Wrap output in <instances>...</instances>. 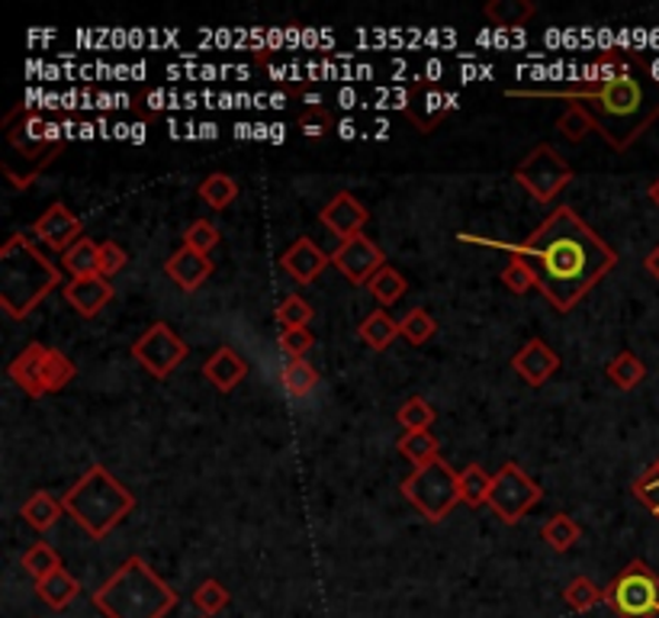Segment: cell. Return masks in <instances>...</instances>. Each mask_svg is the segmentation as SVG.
I'll return each mask as SVG.
<instances>
[{"instance_id":"cell-1","label":"cell","mask_w":659,"mask_h":618,"mask_svg":"<svg viewBox=\"0 0 659 618\" xmlns=\"http://www.w3.org/2000/svg\"><path fill=\"white\" fill-rule=\"evenodd\" d=\"M509 97H560L582 107L601 139L628 152L659 120V78L637 49H608L592 62L586 78L567 88H509Z\"/></svg>"},{"instance_id":"cell-2","label":"cell","mask_w":659,"mask_h":618,"mask_svg":"<svg viewBox=\"0 0 659 618\" xmlns=\"http://www.w3.org/2000/svg\"><path fill=\"white\" fill-rule=\"evenodd\" d=\"M460 239L502 248V251H511V258L531 261L540 278L538 290L557 312H570L579 307V300L618 268V251L572 207H557L521 246L486 242V239H470V236H460Z\"/></svg>"},{"instance_id":"cell-3","label":"cell","mask_w":659,"mask_h":618,"mask_svg":"<svg viewBox=\"0 0 659 618\" xmlns=\"http://www.w3.org/2000/svg\"><path fill=\"white\" fill-rule=\"evenodd\" d=\"M64 287L61 268L32 246L23 232H13L0 248V307L10 319H27L56 287Z\"/></svg>"},{"instance_id":"cell-4","label":"cell","mask_w":659,"mask_h":618,"mask_svg":"<svg viewBox=\"0 0 659 618\" xmlns=\"http://www.w3.org/2000/svg\"><path fill=\"white\" fill-rule=\"evenodd\" d=\"M64 516H71L90 538H103L136 509V496L103 467L93 464L88 474L61 496Z\"/></svg>"},{"instance_id":"cell-5","label":"cell","mask_w":659,"mask_h":618,"mask_svg":"<svg viewBox=\"0 0 659 618\" xmlns=\"http://www.w3.org/2000/svg\"><path fill=\"white\" fill-rule=\"evenodd\" d=\"M110 618H161L174 606V592L158 580L142 557H129L117 577L93 596Z\"/></svg>"},{"instance_id":"cell-6","label":"cell","mask_w":659,"mask_h":618,"mask_svg":"<svg viewBox=\"0 0 659 618\" xmlns=\"http://www.w3.org/2000/svg\"><path fill=\"white\" fill-rule=\"evenodd\" d=\"M402 496L419 509L428 522H445L453 506L463 502L460 499V474L450 467L445 458H435L425 467H416L406 480H402Z\"/></svg>"},{"instance_id":"cell-7","label":"cell","mask_w":659,"mask_h":618,"mask_svg":"<svg viewBox=\"0 0 659 618\" xmlns=\"http://www.w3.org/2000/svg\"><path fill=\"white\" fill-rule=\"evenodd\" d=\"M7 142H10L13 154H20L27 161L23 187H30L64 149L59 129L46 123L36 110H23V107L7 120Z\"/></svg>"},{"instance_id":"cell-8","label":"cell","mask_w":659,"mask_h":618,"mask_svg":"<svg viewBox=\"0 0 659 618\" xmlns=\"http://www.w3.org/2000/svg\"><path fill=\"white\" fill-rule=\"evenodd\" d=\"M605 602L621 618H657L659 577L643 560H630L628 567L608 584Z\"/></svg>"},{"instance_id":"cell-9","label":"cell","mask_w":659,"mask_h":618,"mask_svg":"<svg viewBox=\"0 0 659 618\" xmlns=\"http://www.w3.org/2000/svg\"><path fill=\"white\" fill-rule=\"evenodd\" d=\"M515 181L525 187L538 203H553L557 193L572 181L570 161L553 146H538L525 154V161L515 168Z\"/></svg>"},{"instance_id":"cell-10","label":"cell","mask_w":659,"mask_h":618,"mask_svg":"<svg viewBox=\"0 0 659 618\" xmlns=\"http://www.w3.org/2000/svg\"><path fill=\"white\" fill-rule=\"evenodd\" d=\"M543 499V490L538 484L518 467V464H502L496 474H492V490H489V509L506 522L515 526L521 522L535 506Z\"/></svg>"},{"instance_id":"cell-11","label":"cell","mask_w":659,"mask_h":618,"mask_svg":"<svg viewBox=\"0 0 659 618\" xmlns=\"http://www.w3.org/2000/svg\"><path fill=\"white\" fill-rule=\"evenodd\" d=\"M187 355H190V345L180 339L168 322H154V326H149L139 339L132 341V358H136L154 380L171 377V373L178 371L180 365L187 361Z\"/></svg>"},{"instance_id":"cell-12","label":"cell","mask_w":659,"mask_h":618,"mask_svg":"<svg viewBox=\"0 0 659 618\" xmlns=\"http://www.w3.org/2000/svg\"><path fill=\"white\" fill-rule=\"evenodd\" d=\"M331 265L345 275V278L351 280V283H370V278L387 265V255H383V248L377 246L373 239H367V236H355V239H348V242H341V246L331 251Z\"/></svg>"},{"instance_id":"cell-13","label":"cell","mask_w":659,"mask_h":618,"mask_svg":"<svg viewBox=\"0 0 659 618\" xmlns=\"http://www.w3.org/2000/svg\"><path fill=\"white\" fill-rule=\"evenodd\" d=\"M84 222L74 217L64 203H52L42 217L32 222V236L49 248V251H59L64 255L71 246H78L84 236Z\"/></svg>"},{"instance_id":"cell-14","label":"cell","mask_w":659,"mask_h":618,"mask_svg":"<svg viewBox=\"0 0 659 618\" xmlns=\"http://www.w3.org/2000/svg\"><path fill=\"white\" fill-rule=\"evenodd\" d=\"M367 219H370V210L360 203L355 193H348V190L335 193L329 203L319 210V222L329 229L335 239H341V242H348L355 236H363Z\"/></svg>"},{"instance_id":"cell-15","label":"cell","mask_w":659,"mask_h":618,"mask_svg":"<svg viewBox=\"0 0 659 618\" xmlns=\"http://www.w3.org/2000/svg\"><path fill=\"white\" fill-rule=\"evenodd\" d=\"M448 110H450L448 97H445V91H441L438 84H431V81H416V88H412L409 100H406V107H402L406 120L416 126L419 132H431V129H438V126L445 123Z\"/></svg>"},{"instance_id":"cell-16","label":"cell","mask_w":659,"mask_h":618,"mask_svg":"<svg viewBox=\"0 0 659 618\" xmlns=\"http://www.w3.org/2000/svg\"><path fill=\"white\" fill-rule=\"evenodd\" d=\"M61 293H64L68 307L74 309L78 316L93 319L97 312H103V309L113 303V297H117V287L110 283V278H103V275H93V278L68 280V283L61 287Z\"/></svg>"},{"instance_id":"cell-17","label":"cell","mask_w":659,"mask_h":618,"mask_svg":"<svg viewBox=\"0 0 659 618\" xmlns=\"http://www.w3.org/2000/svg\"><path fill=\"white\" fill-rule=\"evenodd\" d=\"M515 373L528 383V387H543L553 373L560 371V358L547 341L531 339L521 345V351L511 358Z\"/></svg>"},{"instance_id":"cell-18","label":"cell","mask_w":659,"mask_h":618,"mask_svg":"<svg viewBox=\"0 0 659 618\" xmlns=\"http://www.w3.org/2000/svg\"><path fill=\"white\" fill-rule=\"evenodd\" d=\"M331 265V255L316 246L312 239H297L293 246L280 255V268L297 280V283H312Z\"/></svg>"},{"instance_id":"cell-19","label":"cell","mask_w":659,"mask_h":618,"mask_svg":"<svg viewBox=\"0 0 659 618\" xmlns=\"http://www.w3.org/2000/svg\"><path fill=\"white\" fill-rule=\"evenodd\" d=\"M164 275L174 280L183 293H197V290L212 278V258L210 255L193 251V248H178V251L164 261Z\"/></svg>"},{"instance_id":"cell-20","label":"cell","mask_w":659,"mask_h":618,"mask_svg":"<svg viewBox=\"0 0 659 618\" xmlns=\"http://www.w3.org/2000/svg\"><path fill=\"white\" fill-rule=\"evenodd\" d=\"M46 345L42 341H32V345H27L13 361H10V368H7V373H10V380L27 393V397H32V400H39V397H46V387H42V368H46Z\"/></svg>"},{"instance_id":"cell-21","label":"cell","mask_w":659,"mask_h":618,"mask_svg":"<svg viewBox=\"0 0 659 618\" xmlns=\"http://www.w3.org/2000/svg\"><path fill=\"white\" fill-rule=\"evenodd\" d=\"M203 377L207 383H212L219 393H232L241 380L248 377V361L241 358L232 345H222L210 355V361L203 365Z\"/></svg>"},{"instance_id":"cell-22","label":"cell","mask_w":659,"mask_h":618,"mask_svg":"<svg viewBox=\"0 0 659 618\" xmlns=\"http://www.w3.org/2000/svg\"><path fill=\"white\" fill-rule=\"evenodd\" d=\"M482 13L496 30H518L538 13V7L531 0H492L482 7Z\"/></svg>"},{"instance_id":"cell-23","label":"cell","mask_w":659,"mask_h":618,"mask_svg":"<svg viewBox=\"0 0 659 618\" xmlns=\"http://www.w3.org/2000/svg\"><path fill=\"white\" fill-rule=\"evenodd\" d=\"M358 336L363 339V345L373 348V351H387L392 341L402 339V336H399V322L392 319L387 309H373V312L360 322Z\"/></svg>"},{"instance_id":"cell-24","label":"cell","mask_w":659,"mask_h":618,"mask_svg":"<svg viewBox=\"0 0 659 618\" xmlns=\"http://www.w3.org/2000/svg\"><path fill=\"white\" fill-rule=\"evenodd\" d=\"M20 516H23L27 526H32L36 531H49V528L56 526L61 516H64V506H61V499H56L52 494L36 490V494L20 506Z\"/></svg>"},{"instance_id":"cell-25","label":"cell","mask_w":659,"mask_h":618,"mask_svg":"<svg viewBox=\"0 0 659 618\" xmlns=\"http://www.w3.org/2000/svg\"><path fill=\"white\" fill-rule=\"evenodd\" d=\"M61 268L71 275V280L100 275V246L84 236L78 246H71L64 255H61Z\"/></svg>"},{"instance_id":"cell-26","label":"cell","mask_w":659,"mask_h":618,"mask_svg":"<svg viewBox=\"0 0 659 618\" xmlns=\"http://www.w3.org/2000/svg\"><path fill=\"white\" fill-rule=\"evenodd\" d=\"M396 448H399V455L406 461L412 464V470L431 464L435 458H441V438L431 432H406L396 441Z\"/></svg>"},{"instance_id":"cell-27","label":"cell","mask_w":659,"mask_h":618,"mask_svg":"<svg viewBox=\"0 0 659 618\" xmlns=\"http://www.w3.org/2000/svg\"><path fill=\"white\" fill-rule=\"evenodd\" d=\"M367 290H370V297L380 303V307L387 309L392 303H399L402 297H406V290H409V280L402 278V271H396L392 265H383L370 283H367Z\"/></svg>"},{"instance_id":"cell-28","label":"cell","mask_w":659,"mask_h":618,"mask_svg":"<svg viewBox=\"0 0 659 618\" xmlns=\"http://www.w3.org/2000/svg\"><path fill=\"white\" fill-rule=\"evenodd\" d=\"M608 380L618 387V390H633V387H640L643 383V377H647V365L633 355V351H618L611 361H608Z\"/></svg>"},{"instance_id":"cell-29","label":"cell","mask_w":659,"mask_h":618,"mask_svg":"<svg viewBox=\"0 0 659 618\" xmlns=\"http://www.w3.org/2000/svg\"><path fill=\"white\" fill-rule=\"evenodd\" d=\"M280 383H283V390L293 400H302V397H309L319 387V371L309 361H302V358H290L283 365V371H280Z\"/></svg>"},{"instance_id":"cell-30","label":"cell","mask_w":659,"mask_h":618,"mask_svg":"<svg viewBox=\"0 0 659 618\" xmlns=\"http://www.w3.org/2000/svg\"><path fill=\"white\" fill-rule=\"evenodd\" d=\"M197 193H200V200H203L210 210L222 213V210H229V207L236 203V197H239V185H236V178H229V175L216 171V175H210L207 181H200Z\"/></svg>"},{"instance_id":"cell-31","label":"cell","mask_w":659,"mask_h":618,"mask_svg":"<svg viewBox=\"0 0 659 618\" xmlns=\"http://www.w3.org/2000/svg\"><path fill=\"white\" fill-rule=\"evenodd\" d=\"M74 373H78V368H74V361L64 351H59V348H49L46 351V368H42V387H46V393L64 390L74 380Z\"/></svg>"},{"instance_id":"cell-32","label":"cell","mask_w":659,"mask_h":618,"mask_svg":"<svg viewBox=\"0 0 659 618\" xmlns=\"http://www.w3.org/2000/svg\"><path fill=\"white\" fill-rule=\"evenodd\" d=\"M396 419H399V426L406 432H431L438 412H435V406L425 400V397H409V400L399 406Z\"/></svg>"},{"instance_id":"cell-33","label":"cell","mask_w":659,"mask_h":618,"mask_svg":"<svg viewBox=\"0 0 659 618\" xmlns=\"http://www.w3.org/2000/svg\"><path fill=\"white\" fill-rule=\"evenodd\" d=\"M489 490H492V477L482 470L480 464H470L460 470V499L467 506H486L489 502Z\"/></svg>"},{"instance_id":"cell-34","label":"cell","mask_w":659,"mask_h":618,"mask_svg":"<svg viewBox=\"0 0 659 618\" xmlns=\"http://www.w3.org/2000/svg\"><path fill=\"white\" fill-rule=\"evenodd\" d=\"M438 332V322H435V316L428 312V309H409L402 319H399V336L409 341V345H425V341H431V336Z\"/></svg>"},{"instance_id":"cell-35","label":"cell","mask_w":659,"mask_h":618,"mask_svg":"<svg viewBox=\"0 0 659 618\" xmlns=\"http://www.w3.org/2000/svg\"><path fill=\"white\" fill-rule=\"evenodd\" d=\"M582 528L576 519H570L567 512H557L547 526H543V541L553 548V551H570L572 545L579 541Z\"/></svg>"},{"instance_id":"cell-36","label":"cell","mask_w":659,"mask_h":618,"mask_svg":"<svg viewBox=\"0 0 659 618\" xmlns=\"http://www.w3.org/2000/svg\"><path fill=\"white\" fill-rule=\"evenodd\" d=\"M502 283L509 287L515 297H521V293H528V290H538V271H535V265L531 261H525V258H511L509 265L502 268Z\"/></svg>"},{"instance_id":"cell-37","label":"cell","mask_w":659,"mask_h":618,"mask_svg":"<svg viewBox=\"0 0 659 618\" xmlns=\"http://www.w3.org/2000/svg\"><path fill=\"white\" fill-rule=\"evenodd\" d=\"M273 316H277L280 329H309V322H312L316 309L309 307L300 293H290V297H283V300H280V307H277Z\"/></svg>"},{"instance_id":"cell-38","label":"cell","mask_w":659,"mask_h":618,"mask_svg":"<svg viewBox=\"0 0 659 618\" xmlns=\"http://www.w3.org/2000/svg\"><path fill=\"white\" fill-rule=\"evenodd\" d=\"M74 592H78V584H74L64 570H56L52 577L39 580V596H42L49 606H56V609H61Z\"/></svg>"},{"instance_id":"cell-39","label":"cell","mask_w":659,"mask_h":618,"mask_svg":"<svg viewBox=\"0 0 659 618\" xmlns=\"http://www.w3.org/2000/svg\"><path fill=\"white\" fill-rule=\"evenodd\" d=\"M219 246V229L210 219H193L183 232V248H193L200 255H210L212 248Z\"/></svg>"},{"instance_id":"cell-40","label":"cell","mask_w":659,"mask_h":618,"mask_svg":"<svg viewBox=\"0 0 659 618\" xmlns=\"http://www.w3.org/2000/svg\"><path fill=\"white\" fill-rule=\"evenodd\" d=\"M23 567L30 570L36 580H46V577H52L56 570H61V560L49 545H32L30 551L23 555Z\"/></svg>"},{"instance_id":"cell-41","label":"cell","mask_w":659,"mask_h":618,"mask_svg":"<svg viewBox=\"0 0 659 618\" xmlns=\"http://www.w3.org/2000/svg\"><path fill=\"white\" fill-rule=\"evenodd\" d=\"M557 129L570 139V142H582L596 126H592V120H589V113L582 110V107H576V103H570L567 107V113L557 120Z\"/></svg>"},{"instance_id":"cell-42","label":"cell","mask_w":659,"mask_h":618,"mask_svg":"<svg viewBox=\"0 0 659 618\" xmlns=\"http://www.w3.org/2000/svg\"><path fill=\"white\" fill-rule=\"evenodd\" d=\"M331 117L326 107H319V103H312L309 110H302L300 113V129L306 139H322V136H329L331 132Z\"/></svg>"},{"instance_id":"cell-43","label":"cell","mask_w":659,"mask_h":618,"mask_svg":"<svg viewBox=\"0 0 659 618\" xmlns=\"http://www.w3.org/2000/svg\"><path fill=\"white\" fill-rule=\"evenodd\" d=\"M633 496H637V499H640V502H643V506H647V509H650V512H653V516L659 519V467L657 464H653V467H650L643 477H637V480H633Z\"/></svg>"},{"instance_id":"cell-44","label":"cell","mask_w":659,"mask_h":618,"mask_svg":"<svg viewBox=\"0 0 659 618\" xmlns=\"http://www.w3.org/2000/svg\"><path fill=\"white\" fill-rule=\"evenodd\" d=\"M277 345H280V351L290 355V358H306V355L312 351V345H316V336H312L309 329H283Z\"/></svg>"},{"instance_id":"cell-45","label":"cell","mask_w":659,"mask_h":618,"mask_svg":"<svg viewBox=\"0 0 659 618\" xmlns=\"http://www.w3.org/2000/svg\"><path fill=\"white\" fill-rule=\"evenodd\" d=\"M126 265H129V255H126V248H122L120 242H103V246H100V275H103V278L120 275Z\"/></svg>"},{"instance_id":"cell-46","label":"cell","mask_w":659,"mask_h":618,"mask_svg":"<svg viewBox=\"0 0 659 618\" xmlns=\"http://www.w3.org/2000/svg\"><path fill=\"white\" fill-rule=\"evenodd\" d=\"M567 599H570L572 609H589L592 602L605 599V592H599V589L592 587V580L579 577V580H572V587L567 589Z\"/></svg>"},{"instance_id":"cell-47","label":"cell","mask_w":659,"mask_h":618,"mask_svg":"<svg viewBox=\"0 0 659 618\" xmlns=\"http://www.w3.org/2000/svg\"><path fill=\"white\" fill-rule=\"evenodd\" d=\"M193 599H197V606L200 609H207V612H216V609H222L226 606V592H222V587L219 584H212V580H207L203 587L193 592Z\"/></svg>"},{"instance_id":"cell-48","label":"cell","mask_w":659,"mask_h":618,"mask_svg":"<svg viewBox=\"0 0 659 618\" xmlns=\"http://www.w3.org/2000/svg\"><path fill=\"white\" fill-rule=\"evenodd\" d=\"M643 268H647V275H650V278L659 283V246L653 248V251H650L647 258H643Z\"/></svg>"},{"instance_id":"cell-49","label":"cell","mask_w":659,"mask_h":618,"mask_svg":"<svg viewBox=\"0 0 659 618\" xmlns=\"http://www.w3.org/2000/svg\"><path fill=\"white\" fill-rule=\"evenodd\" d=\"M647 197H650V203H653V207H657V210H659V178H657V181H653V185L647 187Z\"/></svg>"},{"instance_id":"cell-50","label":"cell","mask_w":659,"mask_h":618,"mask_svg":"<svg viewBox=\"0 0 659 618\" xmlns=\"http://www.w3.org/2000/svg\"><path fill=\"white\" fill-rule=\"evenodd\" d=\"M657 467H659V461H657Z\"/></svg>"}]
</instances>
